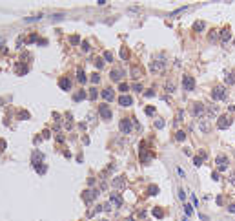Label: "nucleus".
I'll list each match as a JSON object with an SVG mask.
<instances>
[{
	"label": "nucleus",
	"mask_w": 235,
	"mask_h": 221,
	"mask_svg": "<svg viewBox=\"0 0 235 221\" xmlns=\"http://www.w3.org/2000/svg\"><path fill=\"white\" fill-rule=\"evenodd\" d=\"M164 68H166V61H164V57H160V59H155L153 62H150L151 73H160V71H164Z\"/></svg>",
	"instance_id": "f257e3e1"
},
{
	"label": "nucleus",
	"mask_w": 235,
	"mask_h": 221,
	"mask_svg": "<svg viewBox=\"0 0 235 221\" xmlns=\"http://www.w3.org/2000/svg\"><path fill=\"white\" fill-rule=\"evenodd\" d=\"M226 88L224 86H215L213 88V92H212V97H213L215 101H224L226 99Z\"/></svg>",
	"instance_id": "f03ea898"
},
{
	"label": "nucleus",
	"mask_w": 235,
	"mask_h": 221,
	"mask_svg": "<svg viewBox=\"0 0 235 221\" xmlns=\"http://www.w3.org/2000/svg\"><path fill=\"white\" fill-rule=\"evenodd\" d=\"M182 88L186 92H193L195 90V79H193L192 75H184L182 77Z\"/></svg>",
	"instance_id": "7ed1b4c3"
},
{
	"label": "nucleus",
	"mask_w": 235,
	"mask_h": 221,
	"mask_svg": "<svg viewBox=\"0 0 235 221\" xmlns=\"http://www.w3.org/2000/svg\"><path fill=\"white\" fill-rule=\"evenodd\" d=\"M31 165H33V168H37V166L44 165V154H42V152H38V150H35V152H33Z\"/></svg>",
	"instance_id": "20e7f679"
},
{
	"label": "nucleus",
	"mask_w": 235,
	"mask_h": 221,
	"mask_svg": "<svg viewBox=\"0 0 235 221\" xmlns=\"http://www.w3.org/2000/svg\"><path fill=\"white\" fill-rule=\"evenodd\" d=\"M118 128H120V132L122 134H131V130H133V124H131V119H122L120 121V124H118Z\"/></svg>",
	"instance_id": "39448f33"
},
{
	"label": "nucleus",
	"mask_w": 235,
	"mask_h": 221,
	"mask_svg": "<svg viewBox=\"0 0 235 221\" xmlns=\"http://www.w3.org/2000/svg\"><path fill=\"white\" fill-rule=\"evenodd\" d=\"M190 112H192L193 117H201L202 119V113H204V106L201 103H193L192 108H190Z\"/></svg>",
	"instance_id": "423d86ee"
},
{
	"label": "nucleus",
	"mask_w": 235,
	"mask_h": 221,
	"mask_svg": "<svg viewBox=\"0 0 235 221\" xmlns=\"http://www.w3.org/2000/svg\"><path fill=\"white\" fill-rule=\"evenodd\" d=\"M215 163L219 165V170H226L228 168V165H230V159L226 157V155H217V159H215Z\"/></svg>",
	"instance_id": "0eeeda50"
},
{
	"label": "nucleus",
	"mask_w": 235,
	"mask_h": 221,
	"mask_svg": "<svg viewBox=\"0 0 235 221\" xmlns=\"http://www.w3.org/2000/svg\"><path fill=\"white\" fill-rule=\"evenodd\" d=\"M98 113H100V117H102L104 121H109V119H111V110H109V106L108 104L100 106V108H98Z\"/></svg>",
	"instance_id": "6e6552de"
},
{
	"label": "nucleus",
	"mask_w": 235,
	"mask_h": 221,
	"mask_svg": "<svg viewBox=\"0 0 235 221\" xmlns=\"http://www.w3.org/2000/svg\"><path fill=\"white\" fill-rule=\"evenodd\" d=\"M118 104L122 106V108H128V106L133 104V97H129V95H120V97H118Z\"/></svg>",
	"instance_id": "1a4fd4ad"
},
{
	"label": "nucleus",
	"mask_w": 235,
	"mask_h": 221,
	"mask_svg": "<svg viewBox=\"0 0 235 221\" xmlns=\"http://www.w3.org/2000/svg\"><path fill=\"white\" fill-rule=\"evenodd\" d=\"M230 124H232V119H230L228 115H224V117H221V119H219L217 128H219V130H224V128H230Z\"/></svg>",
	"instance_id": "9d476101"
},
{
	"label": "nucleus",
	"mask_w": 235,
	"mask_h": 221,
	"mask_svg": "<svg viewBox=\"0 0 235 221\" xmlns=\"http://www.w3.org/2000/svg\"><path fill=\"white\" fill-rule=\"evenodd\" d=\"M100 95H102V99H104V101H108V103L115 99V92H113L111 88H106V90H102V92H100Z\"/></svg>",
	"instance_id": "9b49d317"
},
{
	"label": "nucleus",
	"mask_w": 235,
	"mask_h": 221,
	"mask_svg": "<svg viewBox=\"0 0 235 221\" xmlns=\"http://www.w3.org/2000/svg\"><path fill=\"white\" fill-rule=\"evenodd\" d=\"M109 203H111L115 208H118V207L122 205V197H120V194H111V196H109Z\"/></svg>",
	"instance_id": "f8f14e48"
},
{
	"label": "nucleus",
	"mask_w": 235,
	"mask_h": 221,
	"mask_svg": "<svg viewBox=\"0 0 235 221\" xmlns=\"http://www.w3.org/2000/svg\"><path fill=\"white\" fill-rule=\"evenodd\" d=\"M97 196H98L97 190H88V192H84V201L86 203H91V201L97 199Z\"/></svg>",
	"instance_id": "ddd939ff"
},
{
	"label": "nucleus",
	"mask_w": 235,
	"mask_h": 221,
	"mask_svg": "<svg viewBox=\"0 0 235 221\" xmlns=\"http://www.w3.org/2000/svg\"><path fill=\"white\" fill-rule=\"evenodd\" d=\"M113 187H115L117 190H122L124 187H126V179L124 177H115L113 179Z\"/></svg>",
	"instance_id": "4468645a"
},
{
	"label": "nucleus",
	"mask_w": 235,
	"mask_h": 221,
	"mask_svg": "<svg viewBox=\"0 0 235 221\" xmlns=\"http://www.w3.org/2000/svg\"><path fill=\"white\" fill-rule=\"evenodd\" d=\"M109 77H111V81H120V79L124 77V71H122V70H111Z\"/></svg>",
	"instance_id": "2eb2a0df"
},
{
	"label": "nucleus",
	"mask_w": 235,
	"mask_h": 221,
	"mask_svg": "<svg viewBox=\"0 0 235 221\" xmlns=\"http://www.w3.org/2000/svg\"><path fill=\"white\" fill-rule=\"evenodd\" d=\"M199 128H201V130H202L204 134H208V132H210V130H212V126H210V124H208V119H201V121H199Z\"/></svg>",
	"instance_id": "dca6fc26"
},
{
	"label": "nucleus",
	"mask_w": 235,
	"mask_h": 221,
	"mask_svg": "<svg viewBox=\"0 0 235 221\" xmlns=\"http://www.w3.org/2000/svg\"><path fill=\"white\" fill-rule=\"evenodd\" d=\"M58 84H60V88H62V90H66V92H68V90L71 88V81H69L68 77H64V79H60V82H58Z\"/></svg>",
	"instance_id": "f3484780"
},
{
	"label": "nucleus",
	"mask_w": 235,
	"mask_h": 221,
	"mask_svg": "<svg viewBox=\"0 0 235 221\" xmlns=\"http://www.w3.org/2000/svg\"><path fill=\"white\" fill-rule=\"evenodd\" d=\"M230 39H232V35H230V29H228V28H226L224 31H221V42L222 44H226Z\"/></svg>",
	"instance_id": "a211bd4d"
},
{
	"label": "nucleus",
	"mask_w": 235,
	"mask_h": 221,
	"mask_svg": "<svg viewBox=\"0 0 235 221\" xmlns=\"http://www.w3.org/2000/svg\"><path fill=\"white\" fill-rule=\"evenodd\" d=\"M204 29H206V24H204V22H195V24H193V31L201 33V31H204Z\"/></svg>",
	"instance_id": "6ab92c4d"
},
{
	"label": "nucleus",
	"mask_w": 235,
	"mask_h": 221,
	"mask_svg": "<svg viewBox=\"0 0 235 221\" xmlns=\"http://www.w3.org/2000/svg\"><path fill=\"white\" fill-rule=\"evenodd\" d=\"M226 84H235V73L233 71H228V73H226Z\"/></svg>",
	"instance_id": "aec40b11"
},
{
	"label": "nucleus",
	"mask_w": 235,
	"mask_h": 221,
	"mask_svg": "<svg viewBox=\"0 0 235 221\" xmlns=\"http://www.w3.org/2000/svg\"><path fill=\"white\" fill-rule=\"evenodd\" d=\"M77 79H78V82H80V84H84L86 81H88V79H86V73L82 71V70H78V71H77Z\"/></svg>",
	"instance_id": "412c9836"
},
{
	"label": "nucleus",
	"mask_w": 235,
	"mask_h": 221,
	"mask_svg": "<svg viewBox=\"0 0 235 221\" xmlns=\"http://www.w3.org/2000/svg\"><path fill=\"white\" fill-rule=\"evenodd\" d=\"M164 90H166L168 93H173V92H175V82L168 81V82H166V86H164Z\"/></svg>",
	"instance_id": "4be33fe9"
},
{
	"label": "nucleus",
	"mask_w": 235,
	"mask_h": 221,
	"mask_svg": "<svg viewBox=\"0 0 235 221\" xmlns=\"http://www.w3.org/2000/svg\"><path fill=\"white\" fill-rule=\"evenodd\" d=\"M219 35H221V33L217 31V29H213V31L210 33V40H212V42H217V39H219Z\"/></svg>",
	"instance_id": "5701e85b"
},
{
	"label": "nucleus",
	"mask_w": 235,
	"mask_h": 221,
	"mask_svg": "<svg viewBox=\"0 0 235 221\" xmlns=\"http://www.w3.org/2000/svg\"><path fill=\"white\" fill-rule=\"evenodd\" d=\"M202 161H204V159L201 157V155H195V157H193V165H195V166H201V165H202Z\"/></svg>",
	"instance_id": "b1692460"
},
{
	"label": "nucleus",
	"mask_w": 235,
	"mask_h": 221,
	"mask_svg": "<svg viewBox=\"0 0 235 221\" xmlns=\"http://www.w3.org/2000/svg\"><path fill=\"white\" fill-rule=\"evenodd\" d=\"M175 139H177V141H184V139H186V134H184V132H177V134H175Z\"/></svg>",
	"instance_id": "393cba45"
},
{
	"label": "nucleus",
	"mask_w": 235,
	"mask_h": 221,
	"mask_svg": "<svg viewBox=\"0 0 235 221\" xmlns=\"http://www.w3.org/2000/svg\"><path fill=\"white\" fill-rule=\"evenodd\" d=\"M97 97H98V93H97V90H95V88H91V90H89V99L93 101V99H97Z\"/></svg>",
	"instance_id": "a878e982"
},
{
	"label": "nucleus",
	"mask_w": 235,
	"mask_h": 221,
	"mask_svg": "<svg viewBox=\"0 0 235 221\" xmlns=\"http://www.w3.org/2000/svg\"><path fill=\"white\" fill-rule=\"evenodd\" d=\"M82 99H86V92H78L75 95V101H82Z\"/></svg>",
	"instance_id": "bb28decb"
},
{
	"label": "nucleus",
	"mask_w": 235,
	"mask_h": 221,
	"mask_svg": "<svg viewBox=\"0 0 235 221\" xmlns=\"http://www.w3.org/2000/svg\"><path fill=\"white\" fill-rule=\"evenodd\" d=\"M98 81H100V75H98V73H93V75H91V82H93V84H97Z\"/></svg>",
	"instance_id": "cd10ccee"
},
{
	"label": "nucleus",
	"mask_w": 235,
	"mask_h": 221,
	"mask_svg": "<svg viewBox=\"0 0 235 221\" xmlns=\"http://www.w3.org/2000/svg\"><path fill=\"white\" fill-rule=\"evenodd\" d=\"M46 170H48V166H46V165H40V166H37V172H38V174H46Z\"/></svg>",
	"instance_id": "c85d7f7f"
},
{
	"label": "nucleus",
	"mask_w": 235,
	"mask_h": 221,
	"mask_svg": "<svg viewBox=\"0 0 235 221\" xmlns=\"http://www.w3.org/2000/svg\"><path fill=\"white\" fill-rule=\"evenodd\" d=\"M157 192H159V187H155V185L150 187V194H151V196H157Z\"/></svg>",
	"instance_id": "c756f323"
},
{
	"label": "nucleus",
	"mask_w": 235,
	"mask_h": 221,
	"mask_svg": "<svg viewBox=\"0 0 235 221\" xmlns=\"http://www.w3.org/2000/svg\"><path fill=\"white\" fill-rule=\"evenodd\" d=\"M69 42L73 44V46H77V44L80 42V39H78V37H77V35H75V37H71V39H69Z\"/></svg>",
	"instance_id": "7c9ffc66"
},
{
	"label": "nucleus",
	"mask_w": 235,
	"mask_h": 221,
	"mask_svg": "<svg viewBox=\"0 0 235 221\" xmlns=\"http://www.w3.org/2000/svg\"><path fill=\"white\" fill-rule=\"evenodd\" d=\"M128 88H129V86L126 84V82H120V86H118V90H120V92H128Z\"/></svg>",
	"instance_id": "2f4dec72"
},
{
	"label": "nucleus",
	"mask_w": 235,
	"mask_h": 221,
	"mask_svg": "<svg viewBox=\"0 0 235 221\" xmlns=\"http://www.w3.org/2000/svg\"><path fill=\"white\" fill-rule=\"evenodd\" d=\"M104 59H106L108 62H111V61H113V55H111L109 51H106V53H104Z\"/></svg>",
	"instance_id": "473e14b6"
},
{
	"label": "nucleus",
	"mask_w": 235,
	"mask_h": 221,
	"mask_svg": "<svg viewBox=\"0 0 235 221\" xmlns=\"http://www.w3.org/2000/svg\"><path fill=\"white\" fill-rule=\"evenodd\" d=\"M146 113H148V115H153V113H155V108H153V106H148V108H146Z\"/></svg>",
	"instance_id": "72a5a7b5"
},
{
	"label": "nucleus",
	"mask_w": 235,
	"mask_h": 221,
	"mask_svg": "<svg viewBox=\"0 0 235 221\" xmlns=\"http://www.w3.org/2000/svg\"><path fill=\"white\" fill-rule=\"evenodd\" d=\"M95 66L98 68V70H100V68L104 66V62H102V59H97V61H95Z\"/></svg>",
	"instance_id": "f704fd0d"
},
{
	"label": "nucleus",
	"mask_w": 235,
	"mask_h": 221,
	"mask_svg": "<svg viewBox=\"0 0 235 221\" xmlns=\"http://www.w3.org/2000/svg\"><path fill=\"white\" fill-rule=\"evenodd\" d=\"M177 174H179V176H181V177H182V179L186 177V174H184V170H182V168H181V166H177Z\"/></svg>",
	"instance_id": "c9c22d12"
},
{
	"label": "nucleus",
	"mask_w": 235,
	"mask_h": 221,
	"mask_svg": "<svg viewBox=\"0 0 235 221\" xmlns=\"http://www.w3.org/2000/svg\"><path fill=\"white\" fill-rule=\"evenodd\" d=\"M153 216H155V218H162V210L155 208V210H153Z\"/></svg>",
	"instance_id": "e433bc0d"
},
{
	"label": "nucleus",
	"mask_w": 235,
	"mask_h": 221,
	"mask_svg": "<svg viewBox=\"0 0 235 221\" xmlns=\"http://www.w3.org/2000/svg\"><path fill=\"white\" fill-rule=\"evenodd\" d=\"M184 208H186V214H188V216H192V207H190V205H184Z\"/></svg>",
	"instance_id": "4c0bfd02"
},
{
	"label": "nucleus",
	"mask_w": 235,
	"mask_h": 221,
	"mask_svg": "<svg viewBox=\"0 0 235 221\" xmlns=\"http://www.w3.org/2000/svg\"><path fill=\"white\" fill-rule=\"evenodd\" d=\"M82 51H89V44L88 42H82Z\"/></svg>",
	"instance_id": "58836bf2"
},
{
	"label": "nucleus",
	"mask_w": 235,
	"mask_h": 221,
	"mask_svg": "<svg viewBox=\"0 0 235 221\" xmlns=\"http://www.w3.org/2000/svg\"><path fill=\"white\" fill-rule=\"evenodd\" d=\"M155 126H157V128H162V126H164V121H162V119H159V121L155 123Z\"/></svg>",
	"instance_id": "ea45409f"
},
{
	"label": "nucleus",
	"mask_w": 235,
	"mask_h": 221,
	"mask_svg": "<svg viewBox=\"0 0 235 221\" xmlns=\"http://www.w3.org/2000/svg\"><path fill=\"white\" fill-rule=\"evenodd\" d=\"M179 197H181V199H182V201L186 199V194H184V190H182V188H181V190H179Z\"/></svg>",
	"instance_id": "a19ab883"
},
{
	"label": "nucleus",
	"mask_w": 235,
	"mask_h": 221,
	"mask_svg": "<svg viewBox=\"0 0 235 221\" xmlns=\"http://www.w3.org/2000/svg\"><path fill=\"white\" fill-rule=\"evenodd\" d=\"M228 212H232V214H235V203H232V205L228 207Z\"/></svg>",
	"instance_id": "79ce46f5"
},
{
	"label": "nucleus",
	"mask_w": 235,
	"mask_h": 221,
	"mask_svg": "<svg viewBox=\"0 0 235 221\" xmlns=\"http://www.w3.org/2000/svg\"><path fill=\"white\" fill-rule=\"evenodd\" d=\"M120 57H124V59H128V51H126V50H120Z\"/></svg>",
	"instance_id": "37998d69"
},
{
	"label": "nucleus",
	"mask_w": 235,
	"mask_h": 221,
	"mask_svg": "<svg viewBox=\"0 0 235 221\" xmlns=\"http://www.w3.org/2000/svg\"><path fill=\"white\" fill-rule=\"evenodd\" d=\"M133 90H135V92H140V90H142V86H140V84H133Z\"/></svg>",
	"instance_id": "c03bdc74"
},
{
	"label": "nucleus",
	"mask_w": 235,
	"mask_h": 221,
	"mask_svg": "<svg viewBox=\"0 0 235 221\" xmlns=\"http://www.w3.org/2000/svg\"><path fill=\"white\" fill-rule=\"evenodd\" d=\"M212 176H213V179H215V181H219V172H213Z\"/></svg>",
	"instance_id": "a18cd8bd"
},
{
	"label": "nucleus",
	"mask_w": 235,
	"mask_h": 221,
	"mask_svg": "<svg viewBox=\"0 0 235 221\" xmlns=\"http://www.w3.org/2000/svg\"><path fill=\"white\" fill-rule=\"evenodd\" d=\"M98 221H108V219H98Z\"/></svg>",
	"instance_id": "49530a36"
},
{
	"label": "nucleus",
	"mask_w": 235,
	"mask_h": 221,
	"mask_svg": "<svg viewBox=\"0 0 235 221\" xmlns=\"http://www.w3.org/2000/svg\"><path fill=\"white\" fill-rule=\"evenodd\" d=\"M233 44H235V40H233Z\"/></svg>",
	"instance_id": "de8ad7c7"
}]
</instances>
